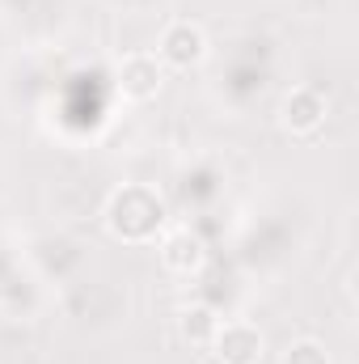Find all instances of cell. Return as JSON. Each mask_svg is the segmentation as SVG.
Returning <instances> with one entry per match:
<instances>
[{
  "label": "cell",
  "instance_id": "obj_4",
  "mask_svg": "<svg viewBox=\"0 0 359 364\" xmlns=\"http://www.w3.org/2000/svg\"><path fill=\"white\" fill-rule=\"evenodd\" d=\"M330 119V97L313 85H292V90L279 97V127L296 140H309L326 127Z\"/></svg>",
  "mask_w": 359,
  "mask_h": 364
},
{
  "label": "cell",
  "instance_id": "obj_8",
  "mask_svg": "<svg viewBox=\"0 0 359 364\" xmlns=\"http://www.w3.org/2000/svg\"><path fill=\"white\" fill-rule=\"evenodd\" d=\"M279 364H330V352H326V343L321 339H292L287 348H283V356Z\"/></svg>",
  "mask_w": 359,
  "mask_h": 364
},
{
  "label": "cell",
  "instance_id": "obj_2",
  "mask_svg": "<svg viewBox=\"0 0 359 364\" xmlns=\"http://www.w3.org/2000/svg\"><path fill=\"white\" fill-rule=\"evenodd\" d=\"M165 73H194L203 68V60L211 55V43H207V30L190 17H174L161 34H157V51Z\"/></svg>",
  "mask_w": 359,
  "mask_h": 364
},
{
  "label": "cell",
  "instance_id": "obj_5",
  "mask_svg": "<svg viewBox=\"0 0 359 364\" xmlns=\"http://www.w3.org/2000/svg\"><path fill=\"white\" fill-rule=\"evenodd\" d=\"M157 259H161V267L170 275L190 279V275H199L207 267V242H203L190 225H170V229L157 237Z\"/></svg>",
  "mask_w": 359,
  "mask_h": 364
},
{
  "label": "cell",
  "instance_id": "obj_3",
  "mask_svg": "<svg viewBox=\"0 0 359 364\" xmlns=\"http://www.w3.org/2000/svg\"><path fill=\"white\" fill-rule=\"evenodd\" d=\"M216 364H263L267 360V335L250 318H220L211 343H207Z\"/></svg>",
  "mask_w": 359,
  "mask_h": 364
},
{
  "label": "cell",
  "instance_id": "obj_1",
  "mask_svg": "<svg viewBox=\"0 0 359 364\" xmlns=\"http://www.w3.org/2000/svg\"><path fill=\"white\" fill-rule=\"evenodd\" d=\"M101 225L123 246H157V237L170 229V203L148 182H123L110 191L101 208Z\"/></svg>",
  "mask_w": 359,
  "mask_h": 364
},
{
  "label": "cell",
  "instance_id": "obj_7",
  "mask_svg": "<svg viewBox=\"0 0 359 364\" xmlns=\"http://www.w3.org/2000/svg\"><path fill=\"white\" fill-rule=\"evenodd\" d=\"M216 326H220V314L211 305H203V301L178 309V335H182V343H190V348H207Z\"/></svg>",
  "mask_w": 359,
  "mask_h": 364
},
{
  "label": "cell",
  "instance_id": "obj_6",
  "mask_svg": "<svg viewBox=\"0 0 359 364\" xmlns=\"http://www.w3.org/2000/svg\"><path fill=\"white\" fill-rule=\"evenodd\" d=\"M161 90H165V68L153 51H127L118 60V93L127 102H136V106L157 102Z\"/></svg>",
  "mask_w": 359,
  "mask_h": 364
}]
</instances>
